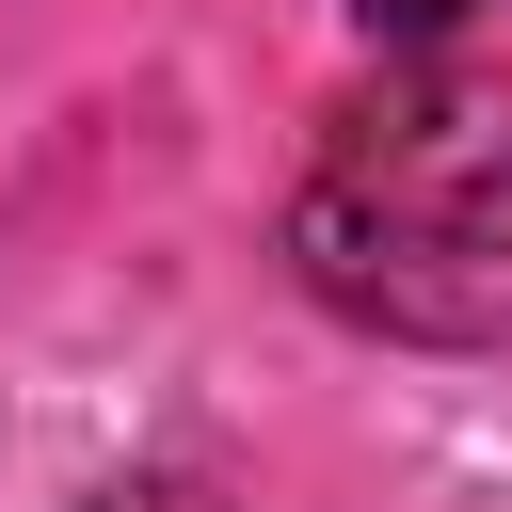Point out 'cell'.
Instances as JSON below:
<instances>
[{"mask_svg": "<svg viewBox=\"0 0 512 512\" xmlns=\"http://www.w3.org/2000/svg\"><path fill=\"white\" fill-rule=\"evenodd\" d=\"M80 512H240L224 480H192V464H128V480H96Z\"/></svg>", "mask_w": 512, "mask_h": 512, "instance_id": "7a4b0ae2", "label": "cell"}, {"mask_svg": "<svg viewBox=\"0 0 512 512\" xmlns=\"http://www.w3.org/2000/svg\"><path fill=\"white\" fill-rule=\"evenodd\" d=\"M352 16H368V32H400V48H416V32H448V16H464V0H352Z\"/></svg>", "mask_w": 512, "mask_h": 512, "instance_id": "3957f363", "label": "cell"}, {"mask_svg": "<svg viewBox=\"0 0 512 512\" xmlns=\"http://www.w3.org/2000/svg\"><path fill=\"white\" fill-rule=\"evenodd\" d=\"M288 272L400 352H512V64H384L288 176Z\"/></svg>", "mask_w": 512, "mask_h": 512, "instance_id": "6da1fadb", "label": "cell"}]
</instances>
